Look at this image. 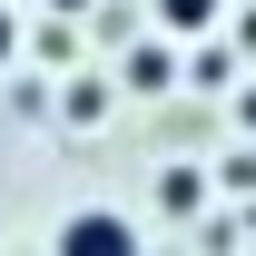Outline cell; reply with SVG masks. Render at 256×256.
I'll use <instances>...</instances> for the list:
<instances>
[{"instance_id": "6da1fadb", "label": "cell", "mask_w": 256, "mask_h": 256, "mask_svg": "<svg viewBox=\"0 0 256 256\" xmlns=\"http://www.w3.org/2000/svg\"><path fill=\"white\" fill-rule=\"evenodd\" d=\"M50 256H148V246H138V226L118 207H69L60 236H50Z\"/></svg>"}, {"instance_id": "7a4b0ae2", "label": "cell", "mask_w": 256, "mask_h": 256, "mask_svg": "<svg viewBox=\"0 0 256 256\" xmlns=\"http://www.w3.org/2000/svg\"><path fill=\"white\" fill-rule=\"evenodd\" d=\"M158 20H168V30H178V40H197V30H207V20H217V0H158Z\"/></svg>"}, {"instance_id": "3957f363", "label": "cell", "mask_w": 256, "mask_h": 256, "mask_svg": "<svg viewBox=\"0 0 256 256\" xmlns=\"http://www.w3.org/2000/svg\"><path fill=\"white\" fill-rule=\"evenodd\" d=\"M20 60V20H10V10H0V69Z\"/></svg>"}, {"instance_id": "277c9868", "label": "cell", "mask_w": 256, "mask_h": 256, "mask_svg": "<svg viewBox=\"0 0 256 256\" xmlns=\"http://www.w3.org/2000/svg\"><path fill=\"white\" fill-rule=\"evenodd\" d=\"M246 128H256V89H246Z\"/></svg>"}]
</instances>
